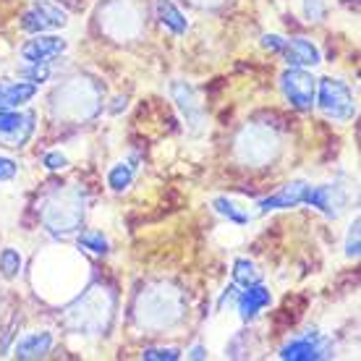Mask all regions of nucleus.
I'll return each mask as SVG.
<instances>
[{"instance_id": "obj_1", "label": "nucleus", "mask_w": 361, "mask_h": 361, "mask_svg": "<svg viewBox=\"0 0 361 361\" xmlns=\"http://www.w3.org/2000/svg\"><path fill=\"white\" fill-rule=\"evenodd\" d=\"M319 108L335 121H348L356 113L351 90L338 79H319Z\"/></svg>"}, {"instance_id": "obj_2", "label": "nucleus", "mask_w": 361, "mask_h": 361, "mask_svg": "<svg viewBox=\"0 0 361 361\" xmlns=\"http://www.w3.org/2000/svg\"><path fill=\"white\" fill-rule=\"evenodd\" d=\"M280 87H283V94L290 99V105L298 110H309L312 102H314V92H317V79L312 73H307L304 68H290L280 76Z\"/></svg>"}, {"instance_id": "obj_3", "label": "nucleus", "mask_w": 361, "mask_h": 361, "mask_svg": "<svg viewBox=\"0 0 361 361\" xmlns=\"http://www.w3.org/2000/svg\"><path fill=\"white\" fill-rule=\"evenodd\" d=\"M66 21H68V16H66L63 8L53 6L50 0H37L35 6L24 13V18H21V29L32 32V35H42L47 29L66 27Z\"/></svg>"}, {"instance_id": "obj_4", "label": "nucleus", "mask_w": 361, "mask_h": 361, "mask_svg": "<svg viewBox=\"0 0 361 361\" xmlns=\"http://www.w3.org/2000/svg\"><path fill=\"white\" fill-rule=\"evenodd\" d=\"M327 356V345L322 341V335L317 330H309L307 335L301 338H293L290 343H286L280 348V359L286 361H312V359H322Z\"/></svg>"}, {"instance_id": "obj_5", "label": "nucleus", "mask_w": 361, "mask_h": 361, "mask_svg": "<svg viewBox=\"0 0 361 361\" xmlns=\"http://www.w3.org/2000/svg\"><path fill=\"white\" fill-rule=\"evenodd\" d=\"M35 131V116L27 113H8V110H0V134H6V145L8 147H21Z\"/></svg>"}, {"instance_id": "obj_6", "label": "nucleus", "mask_w": 361, "mask_h": 361, "mask_svg": "<svg viewBox=\"0 0 361 361\" xmlns=\"http://www.w3.org/2000/svg\"><path fill=\"white\" fill-rule=\"evenodd\" d=\"M304 202L317 209H322L327 217H338L345 204V197H343V191H341V186L327 183V186H309Z\"/></svg>"}, {"instance_id": "obj_7", "label": "nucleus", "mask_w": 361, "mask_h": 361, "mask_svg": "<svg viewBox=\"0 0 361 361\" xmlns=\"http://www.w3.org/2000/svg\"><path fill=\"white\" fill-rule=\"evenodd\" d=\"M63 50H66V39L39 35V37H35V39H29L27 45L21 47V55H24V61H29V63L42 66V63H47L50 58L61 55Z\"/></svg>"}, {"instance_id": "obj_8", "label": "nucleus", "mask_w": 361, "mask_h": 361, "mask_svg": "<svg viewBox=\"0 0 361 361\" xmlns=\"http://www.w3.org/2000/svg\"><path fill=\"white\" fill-rule=\"evenodd\" d=\"M307 189H309V186L304 183V180H290V183H286L278 194L259 199V204H257V207H259V212H272V209L296 207V204H301V202H304V197H307Z\"/></svg>"}, {"instance_id": "obj_9", "label": "nucleus", "mask_w": 361, "mask_h": 361, "mask_svg": "<svg viewBox=\"0 0 361 361\" xmlns=\"http://www.w3.org/2000/svg\"><path fill=\"white\" fill-rule=\"evenodd\" d=\"M270 301H272L270 290L264 288V286H259V283H254V286H246V290L235 293L238 314H241V319H244V322L254 319V317L259 314L264 307H270Z\"/></svg>"}, {"instance_id": "obj_10", "label": "nucleus", "mask_w": 361, "mask_h": 361, "mask_svg": "<svg viewBox=\"0 0 361 361\" xmlns=\"http://www.w3.org/2000/svg\"><path fill=\"white\" fill-rule=\"evenodd\" d=\"M280 55L286 58V63L296 66V68H301V66H317L319 61H322V58H319V50H317L309 39H301V37H296V39H286V45H283Z\"/></svg>"}, {"instance_id": "obj_11", "label": "nucleus", "mask_w": 361, "mask_h": 361, "mask_svg": "<svg viewBox=\"0 0 361 361\" xmlns=\"http://www.w3.org/2000/svg\"><path fill=\"white\" fill-rule=\"evenodd\" d=\"M53 348V335L50 333H32L24 335L16 343V356L18 359H39Z\"/></svg>"}, {"instance_id": "obj_12", "label": "nucleus", "mask_w": 361, "mask_h": 361, "mask_svg": "<svg viewBox=\"0 0 361 361\" xmlns=\"http://www.w3.org/2000/svg\"><path fill=\"white\" fill-rule=\"evenodd\" d=\"M37 87L35 84H0V110H8V108H18L24 105L27 99L35 97Z\"/></svg>"}, {"instance_id": "obj_13", "label": "nucleus", "mask_w": 361, "mask_h": 361, "mask_svg": "<svg viewBox=\"0 0 361 361\" xmlns=\"http://www.w3.org/2000/svg\"><path fill=\"white\" fill-rule=\"evenodd\" d=\"M157 18L163 21V27L171 29L173 35H183L189 29V21L173 6V0H157Z\"/></svg>"}, {"instance_id": "obj_14", "label": "nucleus", "mask_w": 361, "mask_h": 361, "mask_svg": "<svg viewBox=\"0 0 361 361\" xmlns=\"http://www.w3.org/2000/svg\"><path fill=\"white\" fill-rule=\"evenodd\" d=\"M173 94L178 99L180 110L186 113L189 121L199 123V118H202V108L197 105V97H194V90H191L189 84H173Z\"/></svg>"}, {"instance_id": "obj_15", "label": "nucleus", "mask_w": 361, "mask_h": 361, "mask_svg": "<svg viewBox=\"0 0 361 361\" xmlns=\"http://www.w3.org/2000/svg\"><path fill=\"white\" fill-rule=\"evenodd\" d=\"M212 207H215L217 215H223L226 220H231V223H235V226H246L252 217L246 215L244 209L235 204L233 199H228V197H217L215 202H212Z\"/></svg>"}, {"instance_id": "obj_16", "label": "nucleus", "mask_w": 361, "mask_h": 361, "mask_svg": "<svg viewBox=\"0 0 361 361\" xmlns=\"http://www.w3.org/2000/svg\"><path fill=\"white\" fill-rule=\"evenodd\" d=\"M131 180H134V165L128 163H118L110 168L108 173V186L113 191H123L131 186Z\"/></svg>"}, {"instance_id": "obj_17", "label": "nucleus", "mask_w": 361, "mask_h": 361, "mask_svg": "<svg viewBox=\"0 0 361 361\" xmlns=\"http://www.w3.org/2000/svg\"><path fill=\"white\" fill-rule=\"evenodd\" d=\"M233 280L238 286H254V283H259V272L254 267V262L249 259H235L233 262Z\"/></svg>"}, {"instance_id": "obj_18", "label": "nucleus", "mask_w": 361, "mask_h": 361, "mask_svg": "<svg viewBox=\"0 0 361 361\" xmlns=\"http://www.w3.org/2000/svg\"><path fill=\"white\" fill-rule=\"evenodd\" d=\"M21 270V254L16 249H3L0 252V275L6 280H13Z\"/></svg>"}, {"instance_id": "obj_19", "label": "nucleus", "mask_w": 361, "mask_h": 361, "mask_svg": "<svg viewBox=\"0 0 361 361\" xmlns=\"http://www.w3.org/2000/svg\"><path fill=\"white\" fill-rule=\"evenodd\" d=\"M79 246H84V249H90L94 254H105L108 252V238L99 233V231H84L79 235Z\"/></svg>"}, {"instance_id": "obj_20", "label": "nucleus", "mask_w": 361, "mask_h": 361, "mask_svg": "<svg viewBox=\"0 0 361 361\" xmlns=\"http://www.w3.org/2000/svg\"><path fill=\"white\" fill-rule=\"evenodd\" d=\"M142 359L147 361H176L180 359V351L178 348H147L142 353Z\"/></svg>"}, {"instance_id": "obj_21", "label": "nucleus", "mask_w": 361, "mask_h": 361, "mask_svg": "<svg viewBox=\"0 0 361 361\" xmlns=\"http://www.w3.org/2000/svg\"><path fill=\"white\" fill-rule=\"evenodd\" d=\"M345 257H359V220H353L348 238H345Z\"/></svg>"}, {"instance_id": "obj_22", "label": "nucleus", "mask_w": 361, "mask_h": 361, "mask_svg": "<svg viewBox=\"0 0 361 361\" xmlns=\"http://www.w3.org/2000/svg\"><path fill=\"white\" fill-rule=\"evenodd\" d=\"M42 163H45L47 171H63L66 165H68V160H66V154H61V152H47L45 157H42Z\"/></svg>"}, {"instance_id": "obj_23", "label": "nucleus", "mask_w": 361, "mask_h": 361, "mask_svg": "<svg viewBox=\"0 0 361 361\" xmlns=\"http://www.w3.org/2000/svg\"><path fill=\"white\" fill-rule=\"evenodd\" d=\"M304 11H307V16L312 21H319L325 16V3L322 0H304Z\"/></svg>"}, {"instance_id": "obj_24", "label": "nucleus", "mask_w": 361, "mask_h": 361, "mask_svg": "<svg viewBox=\"0 0 361 361\" xmlns=\"http://www.w3.org/2000/svg\"><path fill=\"white\" fill-rule=\"evenodd\" d=\"M283 45H286V37H280V35H264L262 37V47L264 50H270V53H280Z\"/></svg>"}, {"instance_id": "obj_25", "label": "nucleus", "mask_w": 361, "mask_h": 361, "mask_svg": "<svg viewBox=\"0 0 361 361\" xmlns=\"http://www.w3.org/2000/svg\"><path fill=\"white\" fill-rule=\"evenodd\" d=\"M16 173H18V165L13 163V160H8V157H0V180L16 178Z\"/></svg>"}, {"instance_id": "obj_26", "label": "nucleus", "mask_w": 361, "mask_h": 361, "mask_svg": "<svg viewBox=\"0 0 361 361\" xmlns=\"http://www.w3.org/2000/svg\"><path fill=\"white\" fill-rule=\"evenodd\" d=\"M24 76H29L35 84H39V82H45L47 79V68H45V63H42V68H32V71H21Z\"/></svg>"}, {"instance_id": "obj_27", "label": "nucleus", "mask_w": 361, "mask_h": 361, "mask_svg": "<svg viewBox=\"0 0 361 361\" xmlns=\"http://www.w3.org/2000/svg\"><path fill=\"white\" fill-rule=\"evenodd\" d=\"M189 356H191V359H204V356H207V351H204L202 345H194V348H191Z\"/></svg>"}]
</instances>
